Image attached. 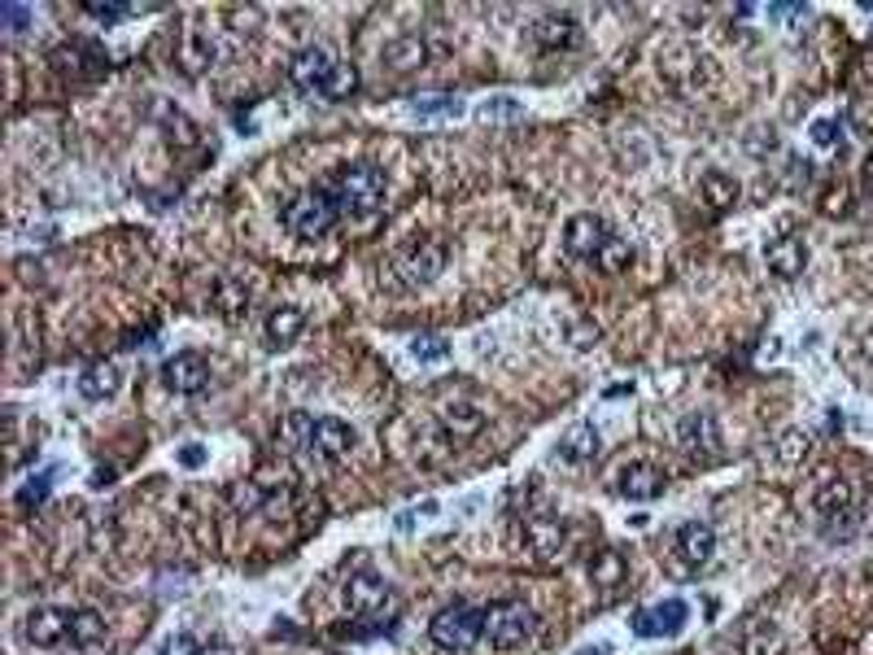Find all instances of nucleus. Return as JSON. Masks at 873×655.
I'll list each match as a JSON object with an SVG mask.
<instances>
[{"label":"nucleus","instance_id":"1","mask_svg":"<svg viewBox=\"0 0 873 655\" xmlns=\"http://www.w3.org/2000/svg\"><path fill=\"white\" fill-rule=\"evenodd\" d=\"M280 446L297 450V455L315 459V463H337L350 455L354 446V428L341 424L337 415H310V411H293L280 424Z\"/></svg>","mask_w":873,"mask_h":655},{"label":"nucleus","instance_id":"2","mask_svg":"<svg viewBox=\"0 0 873 655\" xmlns=\"http://www.w3.org/2000/svg\"><path fill=\"white\" fill-rule=\"evenodd\" d=\"M441 271H446V245L424 236V241H406L402 249H393V258L385 262L380 280H385V289H393V293H415V289H428Z\"/></svg>","mask_w":873,"mask_h":655},{"label":"nucleus","instance_id":"3","mask_svg":"<svg viewBox=\"0 0 873 655\" xmlns=\"http://www.w3.org/2000/svg\"><path fill=\"white\" fill-rule=\"evenodd\" d=\"M328 193H332V201H337L341 214H350V219H372V214L385 206V175H380L376 166H367V162L341 166V171L328 180Z\"/></svg>","mask_w":873,"mask_h":655},{"label":"nucleus","instance_id":"4","mask_svg":"<svg viewBox=\"0 0 873 655\" xmlns=\"http://www.w3.org/2000/svg\"><path fill=\"white\" fill-rule=\"evenodd\" d=\"M341 210L337 201H332L328 184H315L306 188V193H297L289 206H284V228H289V236H297V241H324V236L337 228Z\"/></svg>","mask_w":873,"mask_h":655},{"label":"nucleus","instance_id":"5","mask_svg":"<svg viewBox=\"0 0 873 655\" xmlns=\"http://www.w3.org/2000/svg\"><path fill=\"white\" fill-rule=\"evenodd\" d=\"M533 634H537V612H533V607H524L516 599H502V603L485 607V638H489V647L516 651V647H524V642H533Z\"/></svg>","mask_w":873,"mask_h":655},{"label":"nucleus","instance_id":"6","mask_svg":"<svg viewBox=\"0 0 873 655\" xmlns=\"http://www.w3.org/2000/svg\"><path fill=\"white\" fill-rule=\"evenodd\" d=\"M428 638H433L441 651H472L476 642L485 638V612H476L468 603L441 607L433 616V625H428Z\"/></svg>","mask_w":873,"mask_h":655},{"label":"nucleus","instance_id":"7","mask_svg":"<svg viewBox=\"0 0 873 655\" xmlns=\"http://www.w3.org/2000/svg\"><path fill=\"white\" fill-rule=\"evenodd\" d=\"M337 57L328 49H302L289 62V83L302 97H332V83H337Z\"/></svg>","mask_w":873,"mask_h":655},{"label":"nucleus","instance_id":"8","mask_svg":"<svg viewBox=\"0 0 873 655\" xmlns=\"http://www.w3.org/2000/svg\"><path fill=\"white\" fill-rule=\"evenodd\" d=\"M345 607H350L354 616H363V621H380L385 616V607L393 612V590L385 577L376 573H354L350 581H345Z\"/></svg>","mask_w":873,"mask_h":655},{"label":"nucleus","instance_id":"9","mask_svg":"<svg viewBox=\"0 0 873 655\" xmlns=\"http://www.w3.org/2000/svg\"><path fill=\"white\" fill-rule=\"evenodd\" d=\"M686 621H690L686 599H664L655 607H638V612H633V634L638 638H673V634H681Z\"/></svg>","mask_w":873,"mask_h":655},{"label":"nucleus","instance_id":"10","mask_svg":"<svg viewBox=\"0 0 873 655\" xmlns=\"http://www.w3.org/2000/svg\"><path fill=\"white\" fill-rule=\"evenodd\" d=\"M162 380H166V389H171V393H184V398H193V393H201V389L210 385V363H206V354H197V350L171 354V359L162 363Z\"/></svg>","mask_w":873,"mask_h":655},{"label":"nucleus","instance_id":"11","mask_svg":"<svg viewBox=\"0 0 873 655\" xmlns=\"http://www.w3.org/2000/svg\"><path fill=\"white\" fill-rule=\"evenodd\" d=\"M607 236H612V228H607L599 214H572L568 228H564V245H568V254H572V258L594 262V258L603 254Z\"/></svg>","mask_w":873,"mask_h":655},{"label":"nucleus","instance_id":"12","mask_svg":"<svg viewBox=\"0 0 873 655\" xmlns=\"http://www.w3.org/2000/svg\"><path fill=\"white\" fill-rule=\"evenodd\" d=\"M27 642L31 647H40V651H53V647H62V642L70 638V612L66 607H35V612L27 616Z\"/></svg>","mask_w":873,"mask_h":655},{"label":"nucleus","instance_id":"13","mask_svg":"<svg viewBox=\"0 0 873 655\" xmlns=\"http://www.w3.org/2000/svg\"><path fill=\"white\" fill-rule=\"evenodd\" d=\"M581 40H585L581 22L572 14H546V18L533 22V44L542 53H568V49H577Z\"/></svg>","mask_w":873,"mask_h":655},{"label":"nucleus","instance_id":"14","mask_svg":"<svg viewBox=\"0 0 873 655\" xmlns=\"http://www.w3.org/2000/svg\"><path fill=\"white\" fill-rule=\"evenodd\" d=\"M764 262L777 280H799L808 267V245L799 236H777V241L764 245Z\"/></svg>","mask_w":873,"mask_h":655},{"label":"nucleus","instance_id":"15","mask_svg":"<svg viewBox=\"0 0 873 655\" xmlns=\"http://www.w3.org/2000/svg\"><path fill=\"white\" fill-rule=\"evenodd\" d=\"M599 446H603L599 428H594L590 420H577L572 428H564V437L555 442V459L577 468V463H590L594 455H599Z\"/></svg>","mask_w":873,"mask_h":655},{"label":"nucleus","instance_id":"16","mask_svg":"<svg viewBox=\"0 0 873 655\" xmlns=\"http://www.w3.org/2000/svg\"><path fill=\"white\" fill-rule=\"evenodd\" d=\"M677 442L686 455H712V450H721V428L708 411H695L677 424Z\"/></svg>","mask_w":873,"mask_h":655},{"label":"nucleus","instance_id":"17","mask_svg":"<svg viewBox=\"0 0 873 655\" xmlns=\"http://www.w3.org/2000/svg\"><path fill=\"white\" fill-rule=\"evenodd\" d=\"M677 555L686 559V568H703L708 559L716 555V533H712V524H703V520H686L677 529Z\"/></svg>","mask_w":873,"mask_h":655},{"label":"nucleus","instance_id":"18","mask_svg":"<svg viewBox=\"0 0 873 655\" xmlns=\"http://www.w3.org/2000/svg\"><path fill=\"white\" fill-rule=\"evenodd\" d=\"M812 503H817L821 520H847V524H852L860 516V498L852 490V481H825Z\"/></svg>","mask_w":873,"mask_h":655},{"label":"nucleus","instance_id":"19","mask_svg":"<svg viewBox=\"0 0 873 655\" xmlns=\"http://www.w3.org/2000/svg\"><path fill=\"white\" fill-rule=\"evenodd\" d=\"M53 66L62 70V75H70V70H88V75H105L110 70V57H105L97 44L88 40H75V44H62V49H53Z\"/></svg>","mask_w":873,"mask_h":655},{"label":"nucleus","instance_id":"20","mask_svg":"<svg viewBox=\"0 0 873 655\" xmlns=\"http://www.w3.org/2000/svg\"><path fill=\"white\" fill-rule=\"evenodd\" d=\"M524 542H529V551L533 555H542V559H555L559 551H564V520L559 516H529L524 520Z\"/></svg>","mask_w":873,"mask_h":655},{"label":"nucleus","instance_id":"21","mask_svg":"<svg viewBox=\"0 0 873 655\" xmlns=\"http://www.w3.org/2000/svg\"><path fill=\"white\" fill-rule=\"evenodd\" d=\"M616 490L625 494V498H633V503H647V498L664 494V472L655 468V463H629V468L620 472Z\"/></svg>","mask_w":873,"mask_h":655},{"label":"nucleus","instance_id":"22","mask_svg":"<svg viewBox=\"0 0 873 655\" xmlns=\"http://www.w3.org/2000/svg\"><path fill=\"white\" fill-rule=\"evenodd\" d=\"M249 297H254V289H249V280H241V276H219L210 284V306L227 319H241L249 311Z\"/></svg>","mask_w":873,"mask_h":655},{"label":"nucleus","instance_id":"23","mask_svg":"<svg viewBox=\"0 0 873 655\" xmlns=\"http://www.w3.org/2000/svg\"><path fill=\"white\" fill-rule=\"evenodd\" d=\"M302 328H306L302 306H275V311L267 315V345L271 350H284V345H293L297 337H302Z\"/></svg>","mask_w":873,"mask_h":655},{"label":"nucleus","instance_id":"24","mask_svg":"<svg viewBox=\"0 0 873 655\" xmlns=\"http://www.w3.org/2000/svg\"><path fill=\"white\" fill-rule=\"evenodd\" d=\"M441 428H446L450 437H476L485 428V411L476 407V402H450V407H441Z\"/></svg>","mask_w":873,"mask_h":655},{"label":"nucleus","instance_id":"25","mask_svg":"<svg viewBox=\"0 0 873 655\" xmlns=\"http://www.w3.org/2000/svg\"><path fill=\"white\" fill-rule=\"evenodd\" d=\"M79 393L88 402H105V398H114L118 393V367L114 363H92V367H83V376H79Z\"/></svg>","mask_w":873,"mask_h":655},{"label":"nucleus","instance_id":"26","mask_svg":"<svg viewBox=\"0 0 873 655\" xmlns=\"http://www.w3.org/2000/svg\"><path fill=\"white\" fill-rule=\"evenodd\" d=\"M424 57H428L424 35H398V40L385 44V66L393 70H415V66H424Z\"/></svg>","mask_w":873,"mask_h":655},{"label":"nucleus","instance_id":"27","mask_svg":"<svg viewBox=\"0 0 873 655\" xmlns=\"http://www.w3.org/2000/svg\"><path fill=\"white\" fill-rule=\"evenodd\" d=\"M738 647H743V655H782V634H777L773 621H751Z\"/></svg>","mask_w":873,"mask_h":655},{"label":"nucleus","instance_id":"28","mask_svg":"<svg viewBox=\"0 0 873 655\" xmlns=\"http://www.w3.org/2000/svg\"><path fill=\"white\" fill-rule=\"evenodd\" d=\"M411 118H459L463 114V97L454 92H428V97H411Z\"/></svg>","mask_w":873,"mask_h":655},{"label":"nucleus","instance_id":"29","mask_svg":"<svg viewBox=\"0 0 873 655\" xmlns=\"http://www.w3.org/2000/svg\"><path fill=\"white\" fill-rule=\"evenodd\" d=\"M179 62H184L188 75H201V70L214 62V40L210 35H201V31H188L184 44H179Z\"/></svg>","mask_w":873,"mask_h":655},{"label":"nucleus","instance_id":"30","mask_svg":"<svg viewBox=\"0 0 873 655\" xmlns=\"http://www.w3.org/2000/svg\"><path fill=\"white\" fill-rule=\"evenodd\" d=\"M101 638H105V621L92 612V607L70 612V642H75V647H97Z\"/></svg>","mask_w":873,"mask_h":655},{"label":"nucleus","instance_id":"31","mask_svg":"<svg viewBox=\"0 0 873 655\" xmlns=\"http://www.w3.org/2000/svg\"><path fill=\"white\" fill-rule=\"evenodd\" d=\"M699 188H703V197H708V206H716V210H725V206H734L738 201V180L734 175H725V171H708L699 180Z\"/></svg>","mask_w":873,"mask_h":655},{"label":"nucleus","instance_id":"32","mask_svg":"<svg viewBox=\"0 0 873 655\" xmlns=\"http://www.w3.org/2000/svg\"><path fill=\"white\" fill-rule=\"evenodd\" d=\"M599 267L607 271V276H620V271H629V262H633V245L625 241V236H607V245H603V254L594 258Z\"/></svg>","mask_w":873,"mask_h":655},{"label":"nucleus","instance_id":"33","mask_svg":"<svg viewBox=\"0 0 873 655\" xmlns=\"http://www.w3.org/2000/svg\"><path fill=\"white\" fill-rule=\"evenodd\" d=\"M411 354L420 363H446L450 359V341L441 337V332H420V337H411Z\"/></svg>","mask_w":873,"mask_h":655},{"label":"nucleus","instance_id":"34","mask_svg":"<svg viewBox=\"0 0 873 655\" xmlns=\"http://www.w3.org/2000/svg\"><path fill=\"white\" fill-rule=\"evenodd\" d=\"M49 490H53V468H44L40 476H31L27 485L18 490V507L22 511H31V507H40L44 498H49Z\"/></svg>","mask_w":873,"mask_h":655},{"label":"nucleus","instance_id":"35","mask_svg":"<svg viewBox=\"0 0 873 655\" xmlns=\"http://www.w3.org/2000/svg\"><path fill=\"white\" fill-rule=\"evenodd\" d=\"M476 118H520V101L516 97H507V92H498V97H489V101H481L476 105Z\"/></svg>","mask_w":873,"mask_h":655},{"label":"nucleus","instance_id":"36","mask_svg":"<svg viewBox=\"0 0 873 655\" xmlns=\"http://www.w3.org/2000/svg\"><path fill=\"white\" fill-rule=\"evenodd\" d=\"M83 14H88L92 22H101V27H114V22H123L127 14H131V5H114V0H88V5H83Z\"/></svg>","mask_w":873,"mask_h":655},{"label":"nucleus","instance_id":"37","mask_svg":"<svg viewBox=\"0 0 873 655\" xmlns=\"http://www.w3.org/2000/svg\"><path fill=\"white\" fill-rule=\"evenodd\" d=\"M812 145L817 149H839L843 145V123L839 118H817V123H812Z\"/></svg>","mask_w":873,"mask_h":655},{"label":"nucleus","instance_id":"38","mask_svg":"<svg viewBox=\"0 0 873 655\" xmlns=\"http://www.w3.org/2000/svg\"><path fill=\"white\" fill-rule=\"evenodd\" d=\"M0 22H5L9 35H22V31L31 27V9H27V5H14V0H5V5H0Z\"/></svg>","mask_w":873,"mask_h":655},{"label":"nucleus","instance_id":"39","mask_svg":"<svg viewBox=\"0 0 873 655\" xmlns=\"http://www.w3.org/2000/svg\"><path fill=\"white\" fill-rule=\"evenodd\" d=\"M804 455H808V437L799 433V428H795V433H786L782 442H777V459H782V463H799Z\"/></svg>","mask_w":873,"mask_h":655},{"label":"nucleus","instance_id":"40","mask_svg":"<svg viewBox=\"0 0 873 655\" xmlns=\"http://www.w3.org/2000/svg\"><path fill=\"white\" fill-rule=\"evenodd\" d=\"M354 88H358V70H354L350 62H341V66H337V83H332V97H328V101H345Z\"/></svg>","mask_w":873,"mask_h":655},{"label":"nucleus","instance_id":"41","mask_svg":"<svg viewBox=\"0 0 873 655\" xmlns=\"http://www.w3.org/2000/svg\"><path fill=\"white\" fill-rule=\"evenodd\" d=\"M158 655H201V647H197V638L193 634H171L158 647Z\"/></svg>","mask_w":873,"mask_h":655},{"label":"nucleus","instance_id":"42","mask_svg":"<svg viewBox=\"0 0 873 655\" xmlns=\"http://www.w3.org/2000/svg\"><path fill=\"white\" fill-rule=\"evenodd\" d=\"M590 573H594V581H599V586H616V581H620V555L607 551L603 564H594Z\"/></svg>","mask_w":873,"mask_h":655},{"label":"nucleus","instance_id":"43","mask_svg":"<svg viewBox=\"0 0 873 655\" xmlns=\"http://www.w3.org/2000/svg\"><path fill=\"white\" fill-rule=\"evenodd\" d=\"M232 507H236V511H258V507H262L258 485H236V490H232Z\"/></svg>","mask_w":873,"mask_h":655},{"label":"nucleus","instance_id":"44","mask_svg":"<svg viewBox=\"0 0 873 655\" xmlns=\"http://www.w3.org/2000/svg\"><path fill=\"white\" fill-rule=\"evenodd\" d=\"M420 516H437V503H433V498H428V503H420V507H411V511H402V516H398V533H411Z\"/></svg>","mask_w":873,"mask_h":655},{"label":"nucleus","instance_id":"45","mask_svg":"<svg viewBox=\"0 0 873 655\" xmlns=\"http://www.w3.org/2000/svg\"><path fill=\"white\" fill-rule=\"evenodd\" d=\"M179 463H184L188 472H197L201 463H206V446H201V442H188V446H179Z\"/></svg>","mask_w":873,"mask_h":655},{"label":"nucleus","instance_id":"46","mask_svg":"<svg viewBox=\"0 0 873 655\" xmlns=\"http://www.w3.org/2000/svg\"><path fill=\"white\" fill-rule=\"evenodd\" d=\"M808 9L804 5H769V18L773 22H795V18H804Z\"/></svg>","mask_w":873,"mask_h":655},{"label":"nucleus","instance_id":"47","mask_svg":"<svg viewBox=\"0 0 873 655\" xmlns=\"http://www.w3.org/2000/svg\"><path fill=\"white\" fill-rule=\"evenodd\" d=\"M577 655H612V642H594V647H581Z\"/></svg>","mask_w":873,"mask_h":655},{"label":"nucleus","instance_id":"48","mask_svg":"<svg viewBox=\"0 0 873 655\" xmlns=\"http://www.w3.org/2000/svg\"><path fill=\"white\" fill-rule=\"evenodd\" d=\"M201 655H236L227 642H214V647H201Z\"/></svg>","mask_w":873,"mask_h":655},{"label":"nucleus","instance_id":"49","mask_svg":"<svg viewBox=\"0 0 873 655\" xmlns=\"http://www.w3.org/2000/svg\"><path fill=\"white\" fill-rule=\"evenodd\" d=\"M865 180H869V184H873V149H869V153H865Z\"/></svg>","mask_w":873,"mask_h":655}]
</instances>
